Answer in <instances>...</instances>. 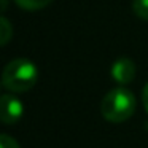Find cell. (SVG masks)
Wrapping results in <instances>:
<instances>
[{"label":"cell","mask_w":148,"mask_h":148,"mask_svg":"<svg viewBox=\"0 0 148 148\" xmlns=\"http://www.w3.org/2000/svg\"><path fill=\"white\" fill-rule=\"evenodd\" d=\"M38 80V69L29 59H14L8 62L2 73V84L11 92H26L32 89Z\"/></svg>","instance_id":"6da1fadb"},{"label":"cell","mask_w":148,"mask_h":148,"mask_svg":"<svg viewBox=\"0 0 148 148\" xmlns=\"http://www.w3.org/2000/svg\"><path fill=\"white\" fill-rule=\"evenodd\" d=\"M137 100L132 91L126 88H115L103 96L100 102V113L110 123H124L134 115Z\"/></svg>","instance_id":"7a4b0ae2"},{"label":"cell","mask_w":148,"mask_h":148,"mask_svg":"<svg viewBox=\"0 0 148 148\" xmlns=\"http://www.w3.org/2000/svg\"><path fill=\"white\" fill-rule=\"evenodd\" d=\"M24 115V105L16 96L3 94L0 100V116L5 124H14Z\"/></svg>","instance_id":"3957f363"},{"label":"cell","mask_w":148,"mask_h":148,"mask_svg":"<svg viewBox=\"0 0 148 148\" xmlns=\"http://www.w3.org/2000/svg\"><path fill=\"white\" fill-rule=\"evenodd\" d=\"M135 77V64L129 58H119L112 65V78L119 84H129Z\"/></svg>","instance_id":"277c9868"},{"label":"cell","mask_w":148,"mask_h":148,"mask_svg":"<svg viewBox=\"0 0 148 148\" xmlns=\"http://www.w3.org/2000/svg\"><path fill=\"white\" fill-rule=\"evenodd\" d=\"M14 2L27 11H37V10H42V8L48 7L53 0H14Z\"/></svg>","instance_id":"5b68a950"},{"label":"cell","mask_w":148,"mask_h":148,"mask_svg":"<svg viewBox=\"0 0 148 148\" xmlns=\"http://www.w3.org/2000/svg\"><path fill=\"white\" fill-rule=\"evenodd\" d=\"M132 10L142 21H148V0H132Z\"/></svg>","instance_id":"8992f818"},{"label":"cell","mask_w":148,"mask_h":148,"mask_svg":"<svg viewBox=\"0 0 148 148\" xmlns=\"http://www.w3.org/2000/svg\"><path fill=\"white\" fill-rule=\"evenodd\" d=\"M0 30H2V45H7L8 40L11 38V35H13V29H11L10 23L7 21V18H2L0 19Z\"/></svg>","instance_id":"52a82bcc"},{"label":"cell","mask_w":148,"mask_h":148,"mask_svg":"<svg viewBox=\"0 0 148 148\" xmlns=\"http://www.w3.org/2000/svg\"><path fill=\"white\" fill-rule=\"evenodd\" d=\"M0 148H21V147L18 145V142L13 137H10L7 134H2L0 135Z\"/></svg>","instance_id":"ba28073f"},{"label":"cell","mask_w":148,"mask_h":148,"mask_svg":"<svg viewBox=\"0 0 148 148\" xmlns=\"http://www.w3.org/2000/svg\"><path fill=\"white\" fill-rule=\"evenodd\" d=\"M142 100H143V107H145V110H147V113H148V83L145 84V88H143V92H142Z\"/></svg>","instance_id":"9c48e42d"}]
</instances>
